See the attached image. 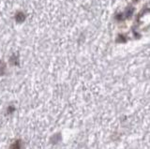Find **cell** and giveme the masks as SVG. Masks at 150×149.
<instances>
[{
  "label": "cell",
  "instance_id": "obj_1",
  "mask_svg": "<svg viewBox=\"0 0 150 149\" xmlns=\"http://www.w3.org/2000/svg\"><path fill=\"white\" fill-rule=\"evenodd\" d=\"M11 149H22V143L20 141H16L12 143Z\"/></svg>",
  "mask_w": 150,
  "mask_h": 149
}]
</instances>
